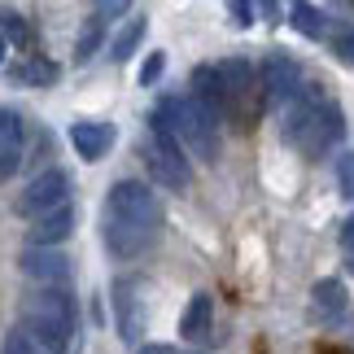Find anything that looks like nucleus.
Listing matches in <instances>:
<instances>
[{"instance_id": "nucleus-1", "label": "nucleus", "mask_w": 354, "mask_h": 354, "mask_svg": "<svg viewBox=\"0 0 354 354\" xmlns=\"http://www.w3.org/2000/svg\"><path fill=\"white\" fill-rule=\"evenodd\" d=\"M162 210L153 188L140 180H118L105 193V210H101V232H105V250L114 258H136L145 254L158 236Z\"/></svg>"}, {"instance_id": "nucleus-2", "label": "nucleus", "mask_w": 354, "mask_h": 354, "mask_svg": "<svg viewBox=\"0 0 354 354\" xmlns=\"http://www.w3.org/2000/svg\"><path fill=\"white\" fill-rule=\"evenodd\" d=\"M342 136H346V114L324 92L302 88L284 105V140L293 149H302L306 158H324L333 145H342Z\"/></svg>"}, {"instance_id": "nucleus-3", "label": "nucleus", "mask_w": 354, "mask_h": 354, "mask_svg": "<svg viewBox=\"0 0 354 354\" xmlns=\"http://www.w3.org/2000/svg\"><path fill=\"white\" fill-rule=\"evenodd\" d=\"M22 333L48 354H62L75 337V297L66 289H35L22 302Z\"/></svg>"}, {"instance_id": "nucleus-4", "label": "nucleus", "mask_w": 354, "mask_h": 354, "mask_svg": "<svg viewBox=\"0 0 354 354\" xmlns=\"http://www.w3.org/2000/svg\"><path fill=\"white\" fill-rule=\"evenodd\" d=\"M158 122L180 140L184 153H193L201 162L219 158V118L206 114L193 97H167L158 105Z\"/></svg>"}, {"instance_id": "nucleus-5", "label": "nucleus", "mask_w": 354, "mask_h": 354, "mask_svg": "<svg viewBox=\"0 0 354 354\" xmlns=\"http://www.w3.org/2000/svg\"><path fill=\"white\" fill-rule=\"evenodd\" d=\"M223 79V97H227V118H236L241 127H254V118L263 114V79L254 75V66L245 57H227L219 66Z\"/></svg>"}, {"instance_id": "nucleus-6", "label": "nucleus", "mask_w": 354, "mask_h": 354, "mask_svg": "<svg viewBox=\"0 0 354 354\" xmlns=\"http://www.w3.org/2000/svg\"><path fill=\"white\" fill-rule=\"evenodd\" d=\"M153 127H149V140H145V167L149 175L162 184V188H188V153L180 149V140L158 122V114L149 118Z\"/></svg>"}, {"instance_id": "nucleus-7", "label": "nucleus", "mask_w": 354, "mask_h": 354, "mask_svg": "<svg viewBox=\"0 0 354 354\" xmlns=\"http://www.w3.org/2000/svg\"><path fill=\"white\" fill-rule=\"evenodd\" d=\"M71 206V175L66 171H39L31 184L18 193V201H13V210L22 214V219H44V214Z\"/></svg>"}, {"instance_id": "nucleus-8", "label": "nucleus", "mask_w": 354, "mask_h": 354, "mask_svg": "<svg viewBox=\"0 0 354 354\" xmlns=\"http://www.w3.org/2000/svg\"><path fill=\"white\" fill-rule=\"evenodd\" d=\"M22 276L35 280L39 289H66V284L75 280V267L71 258H66L62 250H48V245H26L22 258H18Z\"/></svg>"}, {"instance_id": "nucleus-9", "label": "nucleus", "mask_w": 354, "mask_h": 354, "mask_svg": "<svg viewBox=\"0 0 354 354\" xmlns=\"http://www.w3.org/2000/svg\"><path fill=\"white\" fill-rule=\"evenodd\" d=\"M258 79H263V97H267L271 105H289L297 92L306 88V84H302V66H297L289 53H267Z\"/></svg>"}, {"instance_id": "nucleus-10", "label": "nucleus", "mask_w": 354, "mask_h": 354, "mask_svg": "<svg viewBox=\"0 0 354 354\" xmlns=\"http://www.w3.org/2000/svg\"><path fill=\"white\" fill-rule=\"evenodd\" d=\"M145 284L140 280H118L114 284V319H118V337L131 346H140L145 337Z\"/></svg>"}, {"instance_id": "nucleus-11", "label": "nucleus", "mask_w": 354, "mask_h": 354, "mask_svg": "<svg viewBox=\"0 0 354 354\" xmlns=\"http://www.w3.org/2000/svg\"><path fill=\"white\" fill-rule=\"evenodd\" d=\"M71 145L84 162H101L114 149V127L101 118H79V122H71Z\"/></svg>"}, {"instance_id": "nucleus-12", "label": "nucleus", "mask_w": 354, "mask_h": 354, "mask_svg": "<svg viewBox=\"0 0 354 354\" xmlns=\"http://www.w3.org/2000/svg\"><path fill=\"white\" fill-rule=\"evenodd\" d=\"M206 114L214 118H227V97H223V79H219V66H197L193 71V92H188Z\"/></svg>"}, {"instance_id": "nucleus-13", "label": "nucleus", "mask_w": 354, "mask_h": 354, "mask_svg": "<svg viewBox=\"0 0 354 354\" xmlns=\"http://www.w3.org/2000/svg\"><path fill=\"white\" fill-rule=\"evenodd\" d=\"M18 162H22V118L9 105H0V184L18 171Z\"/></svg>"}, {"instance_id": "nucleus-14", "label": "nucleus", "mask_w": 354, "mask_h": 354, "mask_svg": "<svg viewBox=\"0 0 354 354\" xmlns=\"http://www.w3.org/2000/svg\"><path fill=\"white\" fill-rule=\"evenodd\" d=\"M71 232H75V206H62V210H53V214H44V219H35L26 227L31 245H48V250H57Z\"/></svg>"}, {"instance_id": "nucleus-15", "label": "nucleus", "mask_w": 354, "mask_h": 354, "mask_svg": "<svg viewBox=\"0 0 354 354\" xmlns=\"http://www.w3.org/2000/svg\"><path fill=\"white\" fill-rule=\"evenodd\" d=\"M210 319H214L210 293H193V297H188V306H184V319H180V337H184V342H206Z\"/></svg>"}, {"instance_id": "nucleus-16", "label": "nucleus", "mask_w": 354, "mask_h": 354, "mask_svg": "<svg viewBox=\"0 0 354 354\" xmlns=\"http://www.w3.org/2000/svg\"><path fill=\"white\" fill-rule=\"evenodd\" d=\"M310 306H315L319 319H342L346 306H350V293L342 280H319L315 289H310Z\"/></svg>"}, {"instance_id": "nucleus-17", "label": "nucleus", "mask_w": 354, "mask_h": 354, "mask_svg": "<svg viewBox=\"0 0 354 354\" xmlns=\"http://www.w3.org/2000/svg\"><path fill=\"white\" fill-rule=\"evenodd\" d=\"M9 79L31 84V88H48V84H57V66L44 62V57H26V62H13L9 66Z\"/></svg>"}, {"instance_id": "nucleus-18", "label": "nucleus", "mask_w": 354, "mask_h": 354, "mask_svg": "<svg viewBox=\"0 0 354 354\" xmlns=\"http://www.w3.org/2000/svg\"><path fill=\"white\" fill-rule=\"evenodd\" d=\"M289 22H293V31L297 35H306V39H324L328 35V22H324V13L315 9V5H293V13H289Z\"/></svg>"}, {"instance_id": "nucleus-19", "label": "nucleus", "mask_w": 354, "mask_h": 354, "mask_svg": "<svg viewBox=\"0 0 354 354\" xmlns=\"http://www.w3.org/2000/svg\"><path fill=\"white\" fill-rule=\"evenodd\" d=\"M140 39H145V18H131L122 31L114 35V44H110V57L114 62H127L136 48H140Z\"/></svg>"}, {"instance_id": "nucleus-20", "label": "nucleus", "mask_w": 354, "mask_h": 354, "mask_svg": "<svg viewBox=\"0 0 354 354\" xmlns=\"http://www.w3.org/2000/svg\"><path fill=\"white\" fill-rule=\"evenodd\" d=\"M101 31H105V22H101V18H88V22H84V31H79V39H75V62H79V66H84L92 53H97Z\"/></svg>"}, {"instance_id": "nucleus-21", "label": "nucleus", "mask_w": 354, "mask_h": 354, "mask_svg": "<svg viewBox=\"0 0 354 354\" xmlns=\"http://www.w3.org/2000/svg\"><path fill=\"white\" fill-rule=\"evenodd\" d=\"M0 354H48V350L39 346V342H31V337H26V333L18 328V333H9V337H5V346H0Z\"/></svg>"}, {"instance_id": "nucleus-22", "label": "nucleus", "mask_w": 354, "mask_h": 354, "mask_svg": "<svg viewBox=\"0 0 354 354\" xmlns=\"http://www.w3.org/2000/svg\"><path fill=\"white\" fill-rule=\"evenodd\" d=\"M337 188H342V197L354 201V149L337 158Z\"/></svg>"}, {"instance_id": "nucleus-23", "label": "nucleus", "mask_w": 354, "mask_h": 354, "mask_svg": "<svg viewBox=\"0 0 354 354\" xmlns=\"http://www.w3.org/2000/svg\"><path fill=\"white\" fill-rule=\"evenodd\" d=\"M162 71H167V53H149L145 66H140V84H145V88H153L158 79H162Z\"/></svg>"}, {"instance_id": "nucleus-24", "label": "nucleus", "mask_w": 354, "mask_h": 354, "mask_svg": "<svg viewBox=\"0 0 354 354\" xmlns=\"http://www.w3.org/2000/svg\"><path fill=\"white\" fill-rule=\"evenodd\" d=\"M227 18H232L241 31L254 22V0H227Z\"/></svg>"}, {"instance_id": "nucleus-25", "label": "nucleus", "mask_w": 354, "mask_h": 354, "mask_svg": "<svg viewBox=\"0 0 354 354\" xmlns=\"http://www.w3.org/2000/svg\"><path fill=\"white\" fill-rule=\"evenodd\" d=\"M131 9V0H97V18H122V13Z\"/></svg>"}, {"instance_id": "nucleus-26", "label": "nucleus", "mask_w": 354, "mask_h": 354, "mask_svg": "<svg viewBox=\"0 0 354 354\" xmlns=\"http://www.w3.org/2000/svg\"><path fill=\"white\" fill-rule=\"evenodd\" d=\"M333 48H337V57H342L346 66H354V31H342L333 39Z\"/></svg>"}, {"instance_id": "nucleus-27", "label": "nucleus", "mask_w": 354, "mask_h": 354, "mask_svg": "<svg viewBox=\"0 0 354 354\" xmlns=\"http://www.w3.org/2000/svg\"><path fill=\"white\" fill-rule=\"evenodd\" d=\"M5 31H9L13 39H26V26L18 22V13H5Z\"/></svg>"}, {"instance_id": "nucleus-28", "label": "nucleus", "mask_w": 354, "mask_h": 354, "mask_svg": "<svg viewBox=\"0 0 354 354\" xmlns=\"http://www.w3.org/2000/svg\"><path fill=\"white\" fill-rule=\"evenodd\" d=\"M258 9H263V18L276 22V13H280V0H258Z\"/></svg>"}, {"instance_id": "nucleus-29", "label": "nucleus", "mask_w": 354, "mask_h": 354, "mask_svg": "<svg viewBox=\"0 0 354 354\" xmlns=\"http://www.w3.org/2000/svg\"><path fill=\"white\" fill-rule=\"evenodd\" d=\"M342 241H346V245H350V250H354V214H350V219L342 223Z\"/></svg>"}, {"instance_id": "nucleus-30", "label": "nucleus", "mask_w": 354, "mask_h": 354, "mask_svg": "<svg viewBox=\"0 0 354 354\" xmlns=\"http://www.w3.org/2000/svg\"><path fill=\"white\" fill-rule=\"evenodd\" d=\"M136 354H171V350H167V346H140Z\"/></svg>"}, {"instance_id": "nucleus-31", "label": "nucleus", "mask_w": 354, "mask_h": 354, "mask_svg": "<svg viewBox=\"0 0 354 354\" xmlns=\"http://www.w3.org/2000/svg\"><path fill=\"white\" fill-rule=\"evenodd\" d=\"M0 66H5V35H0Z\"/></svg>"}, {"instance_id": "nucleus-32", "label": "nucleus", "mask_w": 354, "mask_h": 354, "mask_svg": "<svg viewBox=\"0 0 354 354\" xmlns=\"http://www.w3.org/2000/svg\"><path fill=\"white\" fill-rule=\"evenodd\" d=\"M350 271H354V250H350Z\"/></svg>"}]
</instances>
